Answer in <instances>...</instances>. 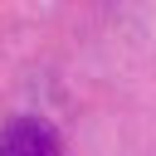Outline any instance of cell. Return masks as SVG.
<instances>
[{
	"label": "cell",
	"mask_w": 156,
	"mask_h": 156,
	"mask_svg": "<svg viewBox=\"0 0 156 156\" xmlns=\"http://www.w3.org/2000/svg\"><path fill=\"white\" fill-rule=\"evenodd\" d=\"M0 156H63L58 136L39 117H10L0 127Z\"/></svg>",
	"instance_id": "1"
}]
</instances>
